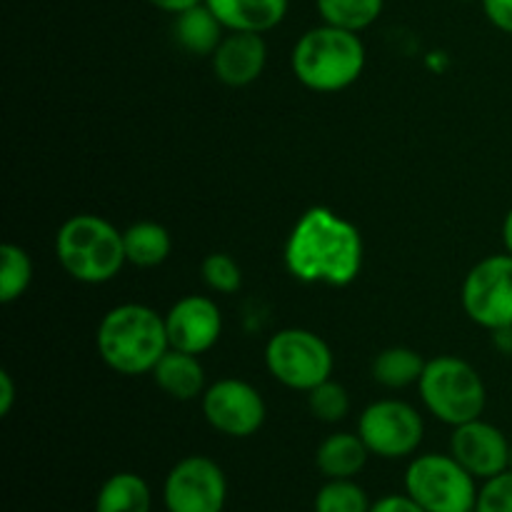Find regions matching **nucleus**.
<instances>
[{"label":"nucleus","mask_w":512,"mask_h":512,"mask_svg":"<svg viewBox=\"0 0 512 512\" xmlns=\"http://www.w3.org/2000/svg\"><path fill=\"white\" fill-rule=\"evenodd\" d=\"M363 235L350 220L315 205L300 215L285 240V268L308 285L345 288L363 270Z\"/></svg>","instance_id":"nucleus-1"},{"label":"nucleus","mask_w":512,"mask_h":512,"mask_svg":"<svg viewBox=\"0 0 512 512\" xmlns=\"http://www.w3.org/2000/svg\"><path fill=\"white\" fill-rule=\"evenodd\" d=\"M98 355L118 375H148L170 350L165 315L150 305L123 303L103 315L95 333Z\"/></svg>","instance_id":"nucleus-2"},{"label":"nucleus","mask_w":512,"mask_h":512,"mask_svg":"<svg viewBox=\"0 0 512 512\" xmlns=\"http://www.w3.org/2000/svg\"><path fill=\"white\" fill-rule=\"evenodd\" d=\"M365 45L353 30L318 25L303 33L290 53V68L300 85L315 93H340L358 83L365 70Z\"/></svg>","instance_id":"nucleus-3"},{"label":"nucleus","mask_w":512,"mask_h":512,"mask_svg":"<svg viewBox=\"0 0 512 512\" xmlns=\"http://www.w3.org/2000/svg\"><path fill=\"white\" fill-rule=\"evenodd\" d=\"M55 258L70 278L85 285L108 283L128 263L123 233L110 220L93 213L73 215L60 225Z\"/></svg>","instance_id":"nucleus-4"},{"label":"nucleus","mask_w":512,"mask_h":512,"mask_svg":"<svg viewBox=\"0 0 512 512\" xmlns=\"http://www.w3.org/2000/svg\"><path fill=\"white\" fill-rule=\"evenodd\" d=\"M418 390L425 410L450 428L483 418L488 405L483 375L458 355H438L428 360Z\"/></svg>","instance_id":"nucleus-5"},{"label":"nucleus","mask_w":512,"mask_h":512,"mask_svg":"<svg viewBox=\"0 0 512 512\" xmlns=\"http://www.w3.org/2000/svg\"><path fill=\"white\" fill-rule=\"evenodd\" d=\"M478 478L453 455H415L405 470V493L425 512H470L478 503Z\"/></svg>","instance_id":"nucleus-6"},{"label":"nucleus","mask_w":512,"mask_h":512,"mask_svg":"<svg viewBox=\"0 0 512 512\" xmlns=\"http://www.w3.org/2000/svg\"><path fill=\"white\" fill-rule=\"evenodd\" d=\"M268 373L288 390L310 393L330 380L335 358L330 345L318 333L305 328L278 330L265 345Z\"/></svg>","instance_id":"nucleus-7"},{"label":"nucleus","mask_w":512,"mask_h":512,"mask_svg":"<svg viewBox=\"0 0 512 512\" xmlns=\"http://www.w3.org/2000/svg\"><path fill=\"white\" fill-rule=\"evenodd\" d=\"M465 315L480 328H512V255H488L470 268L460 288Z\"/></svg>","instance_id":"nucleus-8"},{"label":"nucleus","mask_w":512,"mask_h":512,"mask_svg":"<svg viewBox=\"0 0 512 512\" xmlns=\"http://www.w3.org/2000/svg\"><path fill=\"white\" fill-rule=\"evenodd\" d=\"M358 435L375 458H410L423 445L425 420L405 400H375L360 413Z\"/></svg>","instance_id":"nucleus-9"},{"label":"nucleus","mask_w":512,"mask_h":512,"mask_svg":"<svg viewBox=\"0 0 512 512\" xmlns=\"http://www.w3.org/2000/svg\"><path fill=\"white\" fill-rule=\"evenodd\" d=\"M163 503L168 512H223L228 478L208 455H188L165 475Z\"/></svg>","instance_id":"nucleus-10"},{"label":"nucleus","mask_w":512,"mask_h":512,"mask_svg":"<svg viewBox=\"0 0 512 512\" xmlns=\"http://www.w3.org/2000/svg\"><path fill=\"white\" fill-rule=\"evenodd\" d=\"M200 405L210 428L228 438H250L263 428L268 415L263 395L238 378H223L208 385Z\"/></svg>","instance_id":"nucleus-11"},{"label":"nucleus","mask_w":512,"mask_h":512,"mask_svg":"<svg viewBox=\"0 0 512 512\" xmlns=\"http://www.w3.org/2000/svg\"><path fill=\"white\" fill-rule=\"evenodd\" d=\"M450 455L480 483L510 470V440L483 418L453 428Z\"/></svg>","instance_id":"nucleus-12"},{"label":"nucleus","mask_w":512,"mask_h":512,"mask_svg":"<svg viewBox=\"0 0 512 512\" xmlns=\"http://www.w3.org/2000/svg\"><path fill=\"white\" fill-rule=\"evenodd\" d=\"M170 348L203 355L215 348L223 335V313L218 303L205 295H185L165 313Z\"/></svg>","instance_id":"nucleus-13"},{"label":"nucleus","mask_w":512,"mask_h":512,"mask_svg":"<svg viewBox=\"0 0 512 512\" xmlns=\"http://www.w3.org/2000/svg\"><path fill=\"white\" fill-rule=\"evenodd\" d=\"M215 78L228 88H245L263 75L268 43L260 33H228L210 55Z\"/></svg>","instance_id":"nucleus-14"},{"label":"nucleus","mask_w":512,"mask_h":512,"mask_svg":"<svg viewBox=\"0 0 512 512\" xmlns=\"http://www.w3.org/2000/svg\"><path fill=\"white\" fill-rule=\"evenodd\" d=\"M228 33H268L288 15V0H205Z\"/></svg>","instance_id":"nucleus-15"},{"label":"nucleus","mask_w":512,"mask_h":512,"mask_svg":"<svg viewBox=\"0 0 512 512\" xmlns=\"http://www.w3.org/2000/svg\"><path fill=\"white\" fill-rule=\"evenodd\" d=\"M153 380L168 398L188 403V400L203 398L205 393V368L200 363V355L183 353V350L170 348L153 368Z\"/></svg>","instance_id":"nucleus-16"},{"label":"nucleus","mask_w":512,"mask_h":512,"mask_svg":"<svg viewBox=\"0 0 512 512\" xmlns=\"http://www.w3.org/2000/svg\"><path fill=\"white\" fill-rule=\"evenodd\" d=\"M368 458L370 450L358 433H333L315 450V468L325 480H355Z\"/></svg>","instance_id":"nucleus-17"},{"label":"nucleus","mask_w":512,"mask_h":512,"mask_svg":"<svg viewBox=\"0 0 512 512\" xmlns=\"http://www.w3.org/2000/svg\"><path fill=\"white\" fill-rule=\"evenodd\" d=\"M223 23L205 3L183 10L173 20V40L190 55H213L220 45Z\"/></svg>","instance_id":"nucleus-18"},{"label":"nucleus","mask_w":512,"mask_h":512,"mask_svg":"<svg viewBox=\"0 0 512 512\" xmlns=\"http://www.w3.org/2000/svg\"><path fill=\"white\" fill-rule=\"evenodd\" d=\"M125 258L135 268H158L168 260L173 250V240L165 225L153 223V220H140L130 228L123 230Z\"/></svg>","instance_id":"nucleus-19"},{"label":"nucleus","mask_w":512,"mask_h":512,"mask_svg":"<svg viewBox=\"0 0 512 512\" xmlns=\"http://www.w3.org/2000/svg\"><path fill=\"white\" fill-rule=\"evenodd\" d=\"M153 493L138 473H115L100 485L93 512H150Z\"/></svg>","instance_id":"nucleus-20"},{"label":"nucleus","mask_w":512,"mask_h":512,"mask_svg":"<svg viewBox=\"0 0 512 512\" xmlns=\"http://www.w3.org/2000/svg\"><path fill=\"white\" fill-rule=\"evenodd\" d=\"M428 360L413 348L395 345L385 348L373 360V380L388 390H403L408 385H418Z\"/></svg>","instance_id":"nucleus-21"},{"label":"nucleus","mask_w":512,"mask_h":512,"mask_svg":"<svg viewBox=\"0 0 512 512\" xmlns=\"http://www.w3.org/2000/svg\"><path fill=\"white\" fill-rule=\"evenodd\" d=\"M315 5L323 23L360 33L380 18L385 0H315Z\"/></svg>","instance_id":"nucleus-22"},{"label":"nucleus","mask_w":512,"mask_h":512,"mask_svg":"<svg viewBox=\"0 0 512 512\" xmlns=\"http://www.w3.org/2000/svg\"><path fill=\"white\" fill-rule=\"evenodd\" d=\"M33 280V260L20 245L0 248V303L10 305L25 295Z\"/></svg>","instance_id":"nucleus-23"},{"label":"nucleus","mask_w":512,"mask_h":512,"mask_svg":"<svg viewBox=\"0 0 512 512\" xmlns=\"http://www.w3.org/2000/svg\"><path fill=\"white\" fill-rule=\"evenodd\" d=\"M370 498L355 480H325L315 493L313 512H370Z\"/></svg>","instance_id":"nucleus-24"},{"label":"nucleus","mask_w":512,"mask_h":512,"mask_svg":"<svg viewBox=\"0 0 512 512\" xmlns=\"http://www.w3.org/2000/svg\"><path fill=\"white\" fill-rule=\"evenodd\" d=\"M308 408L320 423H340L350 413V395L343 385L335 383L333 378L320 383L308 393Z\"/></svg>","instance_id":"nucleus-25"},{"label":"nucleus","mask_w":512,"mask_h":512,"mask_svg":"<svg viewBox=\"0 0 512 512\" xmlns=\"http://www.w3.org/2000/svg\"><path fill=\"white\" fill-rule=\"evenodd\" d=\"M200 275H203L205 285L218 295L238 293L243 285V270L228 253H210L200 265Z\"/></svg>","instance_id":"nucleus-26"},{"label":"nucleus","mask_w":512,"mask_h":512,"mask_svg":"<svg viewBox=\"0 0 512 512\" xmlns=\"http://www.w3.org/2000/svg\"><path fill=\"white\" fill-rule=\"evenodd\" d=\"M475 512H512V470L480 485Z\"/></svg>","instance_id":"nucleus-27"},{"label":"nucleus","mask_w":512,"mask_h":512,"mask_svg":"<svg viewBox=\"0 0 512 512\" xmlns=\"http://www.w3.org/2000/svg\"><path fill=\"white\" fill-rule=\"evenodd\" d=\"M490 23L512 35V0H480Z\"/></svg>","instance_id":"nucleus-28"},{"label":"nucleus","mask_w":512,"mask_h":512,"mask_svg":"<svg viewBox=\"0 0 512 512\" xmlns=\"http://www.w3.org/2000/svg\"><path fill=\"white\" fill-rule=\"evenodd\" d=\"M370 512H425V510L420 508V505L415 503L408 493H403V495L393 493V495H385V498L375 500V503L370 505Z\"/></svg>","instance_id":"nucleus-29"},{"label":"nucleus","mask_w":512,"mask_h":512,"mask_svg":"<svg viewBox=\"0 0 512 512\" xmlns=\"http://www.w3.org/2000/svg\"><path fill=\"white\" fill-rule=\"evenodd\" d=\"M13 403H15V383L13 378H10L8 370H3V373H0V415H3V418L13 410Z\"/></svg>","instance_id":"nucleus-30"},{"label":"nucleus","mask_w":512,"mask_h":512,"mask_svg":"<svg viewBox=\"0 0 512 512\" xmlns=\"http://www.w3.org/2000/svg\"><path fill=\"white\" fill-rule=\"evenodd\" d=\"M148 3L153 5V8L163 10V13L178 15V13H183V10L195 8V5L205 3V0H148Z\"/></svg>","instance_id":"nucleus-31"},{"label":"nucleus","mask_w":512,"mask_h":512,"mask_svg":"<svg viewBox=\"0 0 512 512\" xmlns=\"http://www.w3.org/2000/svg\"><path fill=\"white\" fill-rule=\"evenodd\" d=\"M503 245H505V253L512 255V208L508 210L503 220Z\"/></svg>","instance_id":"nucleus-32"},{"label":"nucleus","mask_w":512,"mask_h":512,"mask_svg":"<svg viewBox=\"0 0 512 512\" xmlns=\"http://www.w3.org/2000/svg\"><path fill=\"white\" fill-rule=\"evenodd\" d=\"M510 470H512V443H510Z\"/></svg>","instance_id":"nucleus-33"},{"label":"nucleus","mask_w":512,"mask_h":512,"mask_svg":"<svg viewBox=\"0 0 512 512\" xmlns=\"http://www.w3.org/2000/svg\"><path fill=\"white\" fill-rule=\"evenodd\" d=\"M470 512H475V510H470Z\"/></svg>","instance_id":"nucleus-34"},{"label":"nucleus","mask_w":512,"mask_h":512,"mask_svg":"<svg viewBox=\"0 0 512 512\" xmlns=\"http://www.w3.org/2000/svg\"><path fill=\"white\" fill-rule=\"evenodd\" d=\"M465 3H468V0H465Z\"/></svg>","instance_id":"nucleus-35"},{"label":"nucleus","mask_w":512,"mask_h":512,"mask_svg":"<svg viewBox=\"0 0 512 512\" xmlns=\"http://www.w3.org/2000/svg\"><path fill=\"white\" fill-rule=\"evenodd\" d=\"M165 512H168V510H165Z\"/></svg>","instance_id":"nucleus-36"}]
</instances>
